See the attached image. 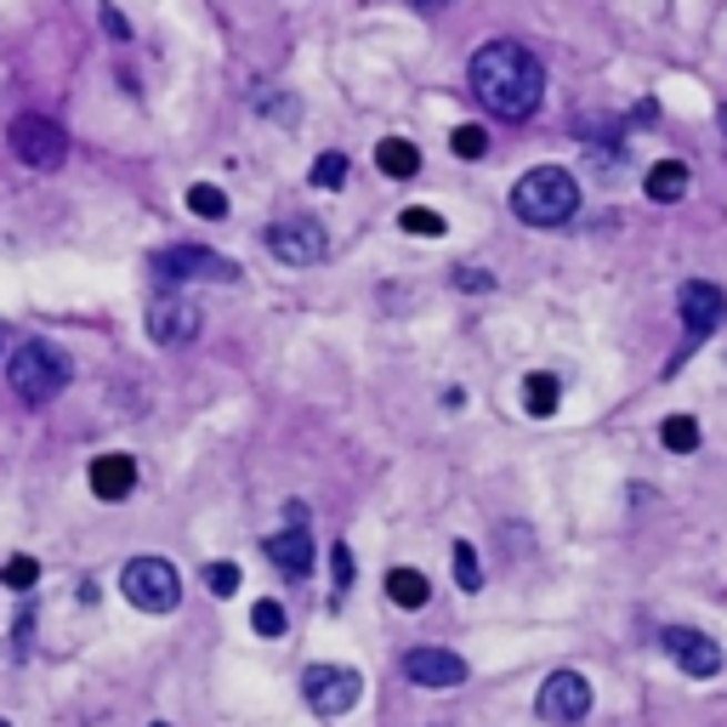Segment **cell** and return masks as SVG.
Returning a JSON list of instances; mask_svg holds the SVG:
<instances>
[{"label":"cell","mask_w":727,"mask_h":727,"mask_svg":"<svg viewBox=\"0 0 727 727\" xmlns=\"http://www.w3.org/2000/svg\"><path fill=\"white\" fill-rule=\"evenodd\" d=\"M188 211L216 222V216H228V193H222V188H211V182H193V188H188Z\"/></svg>","instance_id":"7402d4cb"},{"label":"cell","mask_w":727,"mask_h":727,"mask_svg":"<svg viewBox=\"0 0 727 727\" xmlns=\"http://www.w3.org/2000/svg\"><path fill=\"white\" fill-rule=\"evenodd\" d=\"M7 137H12V154L23 165H34V171H58L69 160V131L58 120H46V114H18Z\"/></svg>","instance_id":"5b68a950"},{"label":"cell","mask_w":727,"mask_h":727,"mask_svg":"<svg viewBox=\"0 0 727 727\" xmlns=\"http://www.w3.org/2000/svg\"><path fill=\"white\" fill-rule=\"evenodd\" d=\"M455 290H495V279L483 267H455Z\"/></svg>","instance_id":"f546056e"},{"label":"cell","mask_w":727,"mask_h":727,"mask_svg":"<svg viewBox=\"0 0 727 727\" xmlns=\"http://www.w3.org/2000/svg\"><path fill=\"white\" fill-rule=\"evenodd\" d=\"M398 228L415 233V239H444V233H450V222H444L438 211H426V205H410V211L398 216Z\"/></svg>","instance_id":"44dd1931"},{"label":"cell","mask_w":727,"mask_h":727,"mask_svg":"<svg viewBox=\"0 0 727 727\" xmlns=\"http://www.w3.org/2000/svg\"><path fill=\"white\" fill-rule=\"evenodd\" d=\"M557 393H563V386H557V375H546V370H535V375H528V381H523V410H528V415H535V421H546V415L557 410Z\"/></svg>","instance_id":"d6986e66"},{"label":"cell","mask_w":727,"mask_h":727,"mask_svg":"<svg viewBox=\"0 0 727 727\" xmlns=\"http://www.w3.org/2000/svg\"><path fill=\"white\" fill-rule=\"evenodd\" d=\"M676 307H683V330H688V342H705V335H716V324L727 319V290L721 284H683V296H676Z\"/></svg>","instance_id":"30bf717a"},{"label":"cell","mask_w":727,"mask_h":727,"mask_svg":"<svg viewBox=\"0 0 727 727\" xmlns=\"http://www.w3.org/2000/svg\"><path fill=\"white\" fill-rule=\"evenodd\" d=\"M347 171H353V165H347V154H335V149H330V154H319V160H313V188H342V182H347Z\"/></svg>","instance_id":"d4e9b609"},{"label":"cell","mask_w":727,"mask_h":727,"mask_svg":"<svg viewBox=\"0 0 727 727\" xmlns=\"http://www.w3.org/2000/svg\"><path fill=\"white\" fill-rule=\"evenodd\" d=\"M205 586H211V597H233L239 592V568L233 563H211L205 568Z\"/></svg>","instance_id":"83f0119b"},{"label":"cell","mask_w":727,"mask_h":727,"mask_svg":"<svg viewBox=\"0 0 727 727\" xmlns=\"http://www.w3.org/2000/svg\"><path fill=\"white\" fill-rule=\"evenodd\" d=\"M251 625H256V637H284V608H279L273 597H262V603L251 608Z\"/></svg>","instance_id":"4316f807"},{"label":"cell","mask_w":727,"mask_h":727,"mask_svg":"<svg viewBox=\"0 0 727 727\" xmlns=\"http://www.w3.org/2000/svg\"><path fill=\"white\" fill-rule=\"evenodd\" d=\"M659 648L683 665L688 676H716L721 670V648H716V637H705V632H694V625H665L659 632Z\"/></svg>","instance_id":"8fae6325"},{"label":"cell","mask_w":727,"mask_h":727,"mask_svg":"<svg viewBox=\"0 0 727 727\" xmlns=\"http://www.w3.org/2000/svg\"><path fill=\"white\" fill-rule=\"evenodd\" d=\"M410 7H421V12H444V7H455V0H410Z\"/></svg>","instance_id":"1f68e13d"},{"label":"cell","mask_w":727,"mask_h":727,"mask_svg":"<svg viewBox=\"0 0 727 727\" xmlns=\"http://www.w3.org/2000/svg\"><path fill=\"white\" fill-rule=\"evenodd\" d=\"M7 381L23 404H52L63 386H69V359L52 342H23L7 364Z\"/></svg>","instance_id":"3957f363"},{"label":"cell","mask_w":727,"mask_h":727,"mask_svg":"<svg viewBox=\"0 0 727 727\" xmlns=\"http://www.w3.org/2000/svg\"><path fill=\"white\" fill-rule=\"evenodd\" d=\"M267 251L284 262V267H313L330 256V233L313 222V216H296V222H273L267 228Z\"/></svg>","instance_id":"52a82bcc"},{"label":"cell","mask_w":727,"mask_h":727,"mask_svg":"<svg viewBox=\"0 0 727 727\" xmlns=\"http://www.w3.org/2000/svg\"><path fill=\"white\" fill-rule=\"evenodd\" d=\"M375 165L386 171V176H398V182H410L415 171H421V149L415 142H404V137H386L381 149H375Z\"/></svg>","instance_id":"e0dca14e"},{"label":"cell","mask_w":727,"mask_h":727,"mask_svg":"<svg viewBox=\"0 0 727 727\" xmlns=\"http://www.w3.org/2000/svg\"><path fill=\"white\" fill-rule=\"evenodd\" d=\"M120 592L142 614H171L182 603V579H176V568L165 557H131L125 574H120Z\"/></svg>","instance_id":"277c9868"},{"label":"cell","mask_w":727,"mask_h":727,"mask_svg":"<svg viewBox=\"0 0 727 727\" xmlns=\"http://www.w3.org/2000/svg\"><path fill=\"white\" fill-rule=\"evenodd\" d=\"M330 568H335V592L347 597V586H353V552H347V546H335V552H330Z\"/></svg>","instance_id":"f1b7e54d"},{"label":"cell","mask_w":727,"mask_h":727,"mask_svg":"<svg viewBox=\"0 0 727 727\" xmlns=\"http://www.w3.org/2000/svg\"><path fill=\"white\" fill-rule=\"evenodd\" d=\"M404 676L421 688H461L466 683V659L450 648H410L404 654Z\"/></svg>","instance_id":"7c38bea8"},{"label":"cell","mask_w":727,"mask_h":727,"mask_svg":"<svg viewBox=\"0 0 727 727\" xmlns=\"http://www.w3.org/2000/svg\"><path fill=\"white\" fill-rule=\"evenodd\" d=\"M149 335H154L160 347L193 342V335H200V307H193L188 296H160V302L149 307Z\"/></svg>","instance_id":"4fadbf2b"},{"label":"cell","mask_w":727,"mask_h":727,"mask_svg":"<svg viewBox=\"0 0 727 727\" xmlns=\"http://www.w3.org/2000/svg\"><path fill=\"white\" fill-rule=\"evenodd\" d=\"M85 477H91V495L97 501H125L137 489V461L131 455H97Z\"/></svg>","instance_id":"5bb4252c"},{"label":"cell","mask_w":727,"mask_h":727,"mask_svg":"<svg viewBox=\"0 0 727 727\" xmlns=\"http://www.w3.org/2000/svg\"><path fill=\"white\" fill-rule=\"evenodd\" d=\"M455 579H461V592H483V563L472 541H455Z\"/></svg>","instance_id":"603a6c76"},{"label":"cell","mask_w":727,"mask_h":727,"mask_svg":"<svg viewBox=\"0 0 727 727\" xmlns=\"http://www.w3.org/2000/svg\"><path fill=\"white\" fill-rule=\"evenodd\" d=\"M721 131H727V109H721Z\"/></svg>","instance_id":"d6a6232c"},{"label":"cell","mask_w":727,"mask_h":727,"mask_svg":"<svg viewBox=\"0 0 727 727\" xmlns=\"http://www.w3.org/2000/svg\"><path fill=\"white\" fill-rule=\"evenodd\" d=\"M0 727H12V721H7V716H0Z\"/></svg>","instance_id":"836d02e7"},{"label":"cell","mask_w":727,"mask_h":727,"mask_svg":"<svg viewBox=\"0 0 727 727\" xmlns=\"http://www.w3.org/2000/svg\"><path fill=\"white\" fill-rule=\"evenodd\" d=\"M154 273H160L165 284H176V279H211V284H233V279H239V267H233L228 256L205 251V245H171V251H160V256H154Z\"/></svg>","instance_id":"ba28073f"},{"label":"cell","mask_w":727,"mask_h":727,"mask_svg":"<svg viewBox=\"0 0 727 727\" xmlns=\"http://www.w3.org/2000/svg\"><path fill=\"white\" fill-rule=\"evenodd\" d=\"M267 557H273L284 574H296V579H302V574L313 568V541H307V523H290L284 535H273V541H267Z\"/></svg>","instance_id":"9a60e30c"},{"label":"cell","mask_w":727,"mask_h":727,"mask_svg":"<svg viewBox=\"0 0 727 727\" xmlns=\"http://www.w3.org/2000/svg\"><path fill=\"white\" fill-rule=\"evenodd\" d=\"M34 579H40V563H34V557H12L7 568H0V586H7V592H29Z\"/></svg>","instance_id":"484cf974"},{"label":"cell","mask_w":727,"mask_h":727,"mask_svg":"<svg viewBox=\"0 0 727 727\" xmlns=\"http://www.w3.org/2000/svg\"><path fill=\"white\" fill-rule=\"evenodd\" d=\"M154 727H165V721H154Z\"/></svg>","instance_id":"e575fe53"},{"label":"cell","mask_w":727,"mask_h":727,"mask_svg":"<svg viewBox=\"0 0 727 727\" xmlns=\"http://www.w3.org/2000/svg\"><path fill=\"white\" fill-rule=\"evenodd\" d=\"M302 694H307V705L319 716H347L359 705L364 683H359V670H347V665H307L302 670Z\"/></svg>","instance_id":"8992f818"},{"label":"cell","mask_w":727,"mask_h":727,"mask_svg":"<svg viewBox=\"0 0 727 727\" xmlns=\"http://www.w3.org/2000/svg\"><path fill=\"white\" fill-rule=\"evenodd\" d=\"M659 438H665L670 455H694V450H699V421H694V415H670V421L659 426Z\"/></svg>","instance_id":"ffe728a7"},{"label":"cell","mask_w":727,"mask_h":727,"mask_svg":"<svg viewBox=\"0 0 727 727\" xmlns=\"http://www.w3.org/2000/svg\"><path fill=\"white\" fill-rule=\"evenodd\" d=\"M535 710L546 716V721H557V727H568V721H579L592 710V683L579 670H552L546 683H541V699H535Z\"/></svg>","instance_id":"9c48e42d"},{"label":"cell","mask_w":727,"mask_h":727,"mask_svg":"<svg viewBox=\"0 0 727 727\" xmlns=\"http://www.w3.org/2000/svg\"><path fill=\"white\" fill-rule=\"evenodd\" d=\"M688 182H694V171H688L683 160H659L643 188H648L654 205H676V200H688Z\"/></svg>","instance_id":"2e32d148"},{"label":"cell","mask_w":727,"mask_h":727,"mask_svg":"<svg viewBox=\"0 0 727 727\" xmlns=\"http://www.w3.org/2000/svg\"><path fill=\"white\" fill-rule=\"evenodd\" d=\"M579 211V182L563 165H535L512 182V216L528 228H563Z\"/></svg>","instance_id":"7a4b0ae2"},{"label":"cell","mask_w":727,"mask_h":727,"mask_svg":"<svg viewBox=\"0 0 727 727\" xmlns=\"http://www.w3.org/2000/svg\"><path fill=\"white\" fill-rule=\"evenodd\" d=\"M450 149H455L461 160H483V154H489V131H483V125H455Z\"/></svg>","instance_id":"cb8c5ba5"},{"label":"cell","mask_w":727,"mask_h":727,"mask_svg":"<svg viewBox=\"0 0 727 727\" xmlns=\"http://www.w3.org/2000/svg\"><path fill=\"white\" fill-rule=\"evenodd\" d=\"M386 597H393L398 608H426L432 586H426V574H415V568H393V574H386Z\"/></svg>","instance_id":"ac0fdd59"},{"label":"cell","mask_w":727,"mask_h":727,"mask_svg":"<svg viewBox=\"0 0 727 727\" xmlns=\"http://www.w3.org/2000/svg\"><path fill=\"white\" fill-rule=\"evenodd\" d=\"M103 29H109L114 40H125V34H131V23H125V18L114 12V0H103Z\"/></svg>","instance_id":"4dcf8cb0"},{"label":"cell","mask_w":727,"mask_h":727,"mask_svg":"<svg viewBox=\"0 0 727 727\" xmlns=\"http://www.w3.org/2000/svg\"><path fill=\"white\" fill-rule=\"evenodd\" d=\"M466 80L477 91V103L489 114H501V120H528L541 109V97H546L541 58L528 52V46H517V40H489L483 52H472Z\"/></svg>","instance_id":"6da1fadb"}]
</instances>
